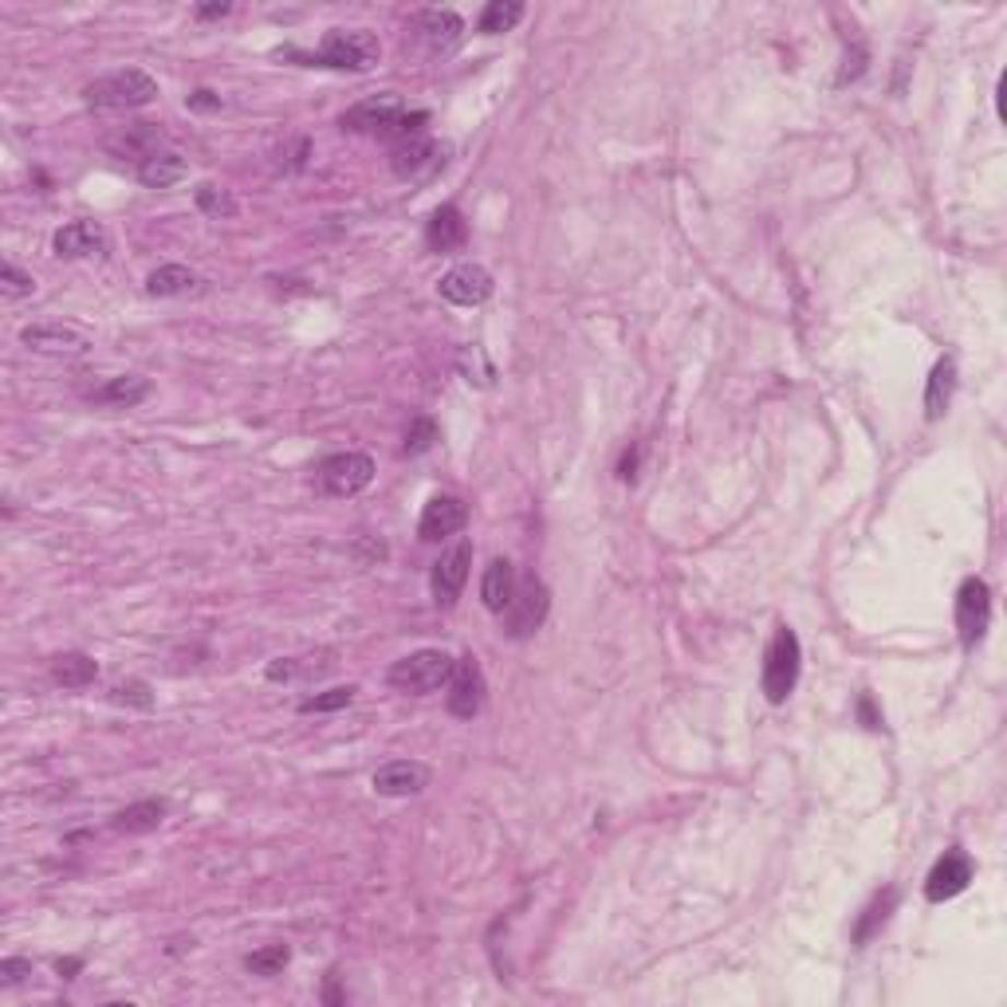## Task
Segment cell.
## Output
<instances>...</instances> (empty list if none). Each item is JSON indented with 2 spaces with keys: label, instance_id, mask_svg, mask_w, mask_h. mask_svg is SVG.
<instances>
[{
  "label": "cell",
  "instance_id": "10",
  "mask_svg": "<svg viewBox=\"0 0 1007 1007\" xmlns=\"http://www.w3.org/2000/svg\"><path fill=\"white\" fill-rule=\"evenodd\" d=\"M469 567H472L469 539L453 543V548L433 563V598H437V607H453V602H457L465 583H469Z\"/></svg>",
  "mask_w": 1007,
  "mask_h": 1007
},
{
  "label": "cell",
  "instance_id": "28",
  "mask_svg": "<svg viewBox=\"0 0 1007 1007\" xmlns=\"http://www.w3.org/2000/svg\"><path fill=\"white\" fill-rule=\"evenodd\" d=\"M524 20V4L519 0H492L489 9L480 12V32L484 36H500V32H512Z\"/></svg>",
  "mask_w": 1007,
  "mask_h": 1007
},
{
  "label": "cell",
  "instance_id": "32",
  "mask_svg": "<svg viewBox=\"0 0 1007 1007\" xmlns=\"http://www.w3.org/2000/svg\"><path fill=\"white\" fill-rule=\"evenodd\" d=\"M354 684H335V689H327V693H315L307 696L304 704H300V713H335V709H347V704L354 701Z\"/></svg>",
  "mask_w": 1007,
  "mask_h": 1007
},
{
  "label": "cell",
  "instance_id": "12",
  "mask_svg": "<svg viewBox=\"0 0 1007 1007\" xmlns=\"http://www.w3.org/2000/svg\"><path fill=\"white\" fill-rule=\"evenodd\" d=\"M437 288L449 304L477 307L492 295V276H489V268H480V265H457V268H449V272L441 276Z\"/></svg>",
  "mask_w": 1007,
  "mask_h": 1007
},
{
  "label": "cell",
  "instance_id": "20",
  "mask_svg": "<svg viewBox=\"0 0 1007 1007\" xmlns=\"http://www.w3.org/2000/svg\"><path fill=\"white\" fill-rule=\"evenodd\" d=\"M425 241H430L433 253H453V248L465 245V241H469V225H465L460 209L441 206L437 213H433L430 229H425Z\"/></svg>",
  "mask_w": 1007,
  "mask_h": 1007
},
{
  "label": "cell",
  "instance_id": "40",
  "mask_svg": "<svg viewBox=\"0 0 1007 1007\" xmlns=\"http://www.w3.org/2000/svg\"><path fill=\"white\" fill-rule=\"evenodd\" d=\"M233 12V4H197L194 16L197 20H216V16H229Z\"/></svg>",
  "mask_w": 1007,
  "mask_h": 1007
},
{
  "label": "cell",
  "instance_id": "24",
  "mask_svg": "<svg viewBox=\"0 0 1007 1007\" xmlns=\"http://www.w3.org/2000/svg\"><path fill=\"white\" fill-rule=\"evenodd\" d=\"M162 819H166V803L142 799V803H130V807H122V811L115 815V831L118 834H150L162 827Z\"/></svg>",
  "mask_w": 1007,
  "mask_h": 1007
},
{
  "label": "cell",
  "instance_id": "11",
  "mask_svg": "<svg viewBox=\"0 0 1007 1007\" xmlns=\"http://www.w3.org/2000/svg\"><path fill=\"white\" fill-rule=\"evenodd\" d=\"M972 874H976V866H972L969 854H964V851H945L937 858V866L929 870V878H925V898H929V901L960 898V893L969 890Z\"/></svg>",
  "mask_w": 1007,
  "mask_h": 1007
},
{
  "label": "cell",
  "instance_id": "4",
  "mask_svg": "<svg viewBox=\"0 0 1007 1007\" xmlns=\"http://www.w3.org/2000/svg\"><path fill=\"white\" fill-rule=\"evenodd\" d=\"M453 666H457V661H453L445 649H418V654L394 661L390 684L394 689H401V693H413V696L437 693L441 684H449Z\"/></svg>",
  "mask_w": 1007,
  "mask_h": 1007
},
{
  "label": "cell",
  "instance_id": "30",
  "mask_svg": "<svg viewBox=\"0 0 1007 1007\" xmlns=\"http://www.w3.org/2000/svg\"><path fill=\"white\" fill-rule=\"evenodd\" d=\"M197 209L206 216H213V221H229V216H236V197L229 194V189H216V186H197Z\"/></svg>",
  "mask_w": 1007,
  "mask_h": 1007
},
{
  "label": "cell",
  "instance_id": "25",
  "mask_svg": "<svg viewBox=\"0 0 1007 1007\" xmlns=\"http://www.w3.org/2000/svg\"><path fill=\"white\" fill-rule=\"evenodd\" d=\"M98 677L95 657L87 654H59L51 661V681L63 684V689H87L91 681Z\"/></svg>",
  "mask_w": 1007,
  "mask_h": 1007
},
{
  "label": "cell",
  "instance_id": "36",
  "mask_svg": "<svg viewBox=\"0 0 1007 1007\" xmlns=\"http://www.w3.org/2000/svg\"><path fill=\"white\" fill-rule=\"evenodd\" d=\"M36 292V280H32L28 272H20L16 265H4L0 268V295L4 300H24V295Z\"/></svg>",
  "mask_w": 1007,
  "mask_h": 1007
},
{
  "label": "cell",
  "instance_id": "42",
  "mask_svg": "<svg viewBox=\"0 0 1007 1007\" xmlns=\"http://www.w3.org/2000/svg\"><path fill=\"white\" fill-rule=\"evenodd\" d=\"M634 469H637V453L627 449V453H622V465H618V477H622V480H634Z\"/></svg>",
  "mask_w": 1007,
  "mask_h": 1007
},
{
  "label": "cell",
  "instance_id": "21",
  "mask_svg": "<svg viewBox=\"0 0 1007 1007\" xmlns=\"http://www.w3.org/2000/svg\"><path fill=\"white\" fill-rule=\"evenodd\" d=\"M512 595H516V571H512L508 559H492L489 567H484V583H480L484 607H489L492 614H504Z\"/></svg>",
  "mask_w": 1007,
  "mask_h": 1007
},
{
  "label": "cell",
  "instance_id": "1",
  "mask_svg": "<svg viewBox=\"0 0 1007 1007\" xmlns=\"http://www.w3.org/2000/svg\"><path fill=\"white\" fill-rule=\"evenodd\" d=\"M288 56H300V51H288ZM307 68H335V71H371L382 59V44L374 32L366 28H335L327 32L324 48L312 51V56H300Z\"/></svg>",
  "mask_w": 1007,
  "mask_h": 1007
},
{
  "label": "cell",
  "instance_id": "31",
  "mask_svg": "<svg viewBox=\"0 0 1007 1007\" xmlns=\"http://www.w3.org/2000/svg\"><path fill=\"white\" fill-rule=\"evenodd\" d=\"M327 666H331V661H319V666H315L312 657H276L272 666H268V681H300V677L324 674Z\"/></svg>",
  "mask_w": 1007,
  "mask_h": 1007
},
{
  "label": "cell",
  "instance_id": "13",
  "mask_svg": "<svg viewBox=\"0 0 1007 1007\" xmlns=\"http://www.w3.org/2000/svg\"><path fill=\"white\" fill-rule=\"evenodd\" d=\"M465 524H469V504H465V500L460 496H433L430 504H425V512H421L418 536L425 539V543H437V539L457 536Z\"/></svg>",
  "mask_w": 1007,
  "mask_h": 1007
},
{
  "label": "cell",
  "instance_id": "27",
  "mask_svg": "<svg viewBox=\"0 0 1007 1007\" xmlns=\"http://www.w3.org/2000/svg\"><path fill=\"white\" fill-rule=\"evenodd\" d=\"M150 394V382L147 378H134V374H122V378H110L103 390L91 394V401H98V406H122V410H130V406H138V401Z\"/></svg>",
  "mask_w": 1007,
  "mask_h": 1007
},
{
  "label": "cell",
  "instance_id": "26",
  "mask_svg": "<svg viewBox=\"0 0 1007 1007\" xmlns=\"http://www.w3.org/2000/svg\"><path fill=\"white\" fill-rule=\"evenodd\" d=\"M893 905H898V890H886V893H878V898L862 910V917H858V925H854V945H870L874 937H878L881 929H886V921H890V913H893Z\"/></svg>",
  "mask_w": 1007,
  "mask_h": 1007
},
{
  "label": "cell",
  "instance_id": "5",
  "mask_svg": "<svg viewBox=\"0 0 1007 1007\" xmlns=\"http://www.w3.org/2000/svg\"><path fill=\"white\" fill-rule=\"evenodd\" d=\"M548 610H551V590L531 575V578H524V583H516V595H512L508 610L500 618H504L508 637H531L543 622H548Z\"/></svg>",
  "mask_w": 1007,
  "mask_h": 1007
},
{
  "label": "cell",
  "instance_id": "41",
  "mask_svg": "<svg viewBox=\"0 0 1007 1007\" xmlns=\"http://www.w3.org/2000/svg\"><path fill=\"white\" fill-rule=\"evenodd\" d=\"M858 713H862V721H866V728H881V716L874 713L870 696H862V701H858Z\"/></svg>",
  "mask_w": 1007,
  "mask_h": 1007
},
{
  "label": "cell",
  "instance_id": "14",
  "mask_svg": "<svg viewBox=\"0 0 1007 1007\" xmlns=\"http://www.w3.org/2000/svg\"><path fill=\"white\" fill-rule=\"evenodd\" d=\"M425 787H430V768L418 760H394L374 772V792L386 795V799H406V795H418Z\"/></svg>",
  "mask_w": 1007,
  "mask_h": 1007
},
{
  "label": "cell",
  "instance_id": "38",
  "mask_svg": "<svg viewBox=\"0 0 1007 1007\" xmlns=\"http://www.w3.org/2000/svg\"><path fill=\"white\" fill-rule=\"evenodd\" d=\"M24 976H32L28 960H4V964H0V980H4V984H20Z\"/></svg>",
  "mask_w": 1007,
  "mask_h": 1007
},
{
  "label": "cell",
  "instance_id": "16",
  "mask_svg": "<svg viewBox=\"0 0 1007 1007\" xmlns=\"http://www.w3.org/2000/svg\"><path fill=\"white\" fill-rule=\"evenodd\" d=\"M413 28H418L421 44H425L433 56H445V51L457 48L460 36H465V20H460L453 9H425Z\"/></svg>",
  "mask_w": 1007,
  "mask_h": 1007
},
{
  "label": "cell",
  "instance_id": "2",
  "mask_svg": "<svg viewBox=\"0 0 1007 1007\" xmlns=\"http://www.w3.org/2000/svg\"><path fill=\"white\" fill-rule=\"evenodd\" d=\"M91 110H138L157 98V79L142 68H122L115 75L95 79L87 91H83Z\"/></svg>",
  "mask_w": 1007,
  "mask_h": 1007
},
{
  "label": "cell",
  "instance_id": "22",
  "mask_svg": "<svg viewBox=\"0 0 1007 1007\" xmlns=\"http://www.w3.org/2000/svg\"><path fill=\"white\" fill-rule=\"evenodd\" d=\"M952 390H957V362L940 359L929 374V386H925V418L929 421L945 418L952 406Z\"/></svg>",
  "mask_w": 1007,
  "mask_h": 1007
},
{
  "label": "cell",
  "instance_id": "6",
  "mask_svg": "<svg viewBox=\"0 0 1007 1007\" xmlns=\"http://www.w3.org/2000/svg\"><path fill=\"white\" fill-rule=\"evenodd\" d=\"M319 492L324 496H359L366 484L374 480V460L366 453H335L319 465Z\"/></svg>",
  "mask_w": 1007,
  "mask_h": 1007
},
{
  "label": "cell",
  "instance_id": "9",
  "mask_svg": "<svg viewBox=\"0 0 1007 1007\" xmlns=\"http://www.w3.org/2000/svg\"><path fill=\"white\" fill-rule=\"evenodd\" d=\"M484 693H489V684H484V669H480L477 657L465 654L457 666H453V677H449V696H445L449 713L460 716V721H472V716L484 709Z\"/></svg>",
  "mask_w": 1007,
  "mask_h": 1007
},
{
  "label": "cell",
  "instance_id": "39",
  "mask_svg": "<svg viewBox=\"0 0 1007 1007\" xmlns=\"http://www.w3.org/2000/svg\"><path fill=\"white\" fill-rule=\"evenodd\" d=\"M189 110H221V95L209 87L194 91V95H189Z\"/></svg>",
  "mask_w": 1007,
  "mask_h": 1007
},
{
  "label": "cell",
  "instance_id": "3",
  "mask_svg": "<svg viewBox=\"0 0 1007 1007\" xmlns=\"http://www.w3.org/2000/svg\"><path fill=\"white\" fill-rule=\"evenodd\" d=\"M799 666H803L799 637H795L792 627H780L768 654H763V696L772 704L787 701L795 693V684H799Z\"/></svg>",
  "mask_w": 1007,
  "mask_h": 1007
},
{
  "label": "cell",
  "instance_id": "34",
  "mask_svg": "<svg viewBox=\"0 0 1007 1007\" xmlns=\"http://www.w3.org/2000/svg\"><path fill=\"white\" fill-rule=\"evenodd\" d=\"M457 366H460V374L469 382H477V386H489L492 382V362L484 359V351L480 347H460V354H457Z\"/></svg>",
  "mask_w": 1007,
  "mask_h": 1007
},
{
  "label": "cell",
  "instance_id": "23",
  "mask_svg": "<svg viewBox=\"0 0 1007 1007\" xmlns=\"http://www.w3.org/2000/svg\"><path fill=\"white\" fill-rule=\"evenodd\" d=\"M201 276L194 272V268L186 265H162L154 276L147 280V292L150 295H162V300H174V295H194L201 292Z\"/></svg>",
  "mask_w": 1007,
  "mask_h": 1007
},
{
  "label": "cell",
  "instance_id": "35",
  "mask_svg": "<svg viewBox=\"0 0 1007 1007\" xmlns=\"http://www.w3.org/2000/svg\"><path fill=\"white\" fill-rule=\"evenodd\" d=\"M425 122H430V115L425 110H413V115H398L390 122V127L382 130V138H394V142H410V138H421L425 134Z\"/></svg>",
  "mask_w": 1007,
  "mask_h": 1007
},
{
  "label": "cell",
  "instance_id": "18",
  "mask_svg": "<svg viewBox=\"0 0 1007 1007\" xmlns=\"http://www.w3.org/2000/svg\"><path fill=\"white\" fill-rule=\"evenodd\" d=\"M441 162H445V150L425 134L410 138V142H398L390 157V166L398 177H421V174H430V169H437Z\"/></svg>",
  "mask_w": 1007,
  "mask_h": 1007
},
{
  "label": "cell",
  "instance_id": "8",
  "mask_svg": "<svg viewBox=\"0 0 1007 1007\" xmlns=\"http://www.w3.org/2000/svg\"><path fill=\"white\" fill-rule=\"evenodd\" d=\"M988 618H992V590L984 578H964L957 590V630H960V642L964 646H976L980 637H984V630H988Z\"/></svg>",
  "mask_w": 1007,
  "mask_h": 1007
},
{
  "label": "cell",
  "instance_id": "43",
  "mask_svg": "<svg viewBox=\"0 0 1007 1007\" xmlns=\"http://www.w3.org/2000/svg\"><path fill=\"white\" fill-rule=\"evenodd\" d=\"M56 969H59V976H63V972H79V960H59Z\"/></svg>",
  "mask_w": 1007,
  "mask_h": 1007
},
{
  "label": "cell",
  "instance_id": "29",
  "mask_svg": "<svg viewBox=\"0 0 1007 1007\" xmlns=\"http://www.w3.org/2000/svg\"><path fill=\"white\" fill-rule=\"evenodd\" d=\"M288 960H292V949H288V945H265V949L248 952L245 969L253 972V976H280V972L288 969Z\"/></svg>",
  "mask_w": 1007,
  "mask_h": 1007
},
{
  "label": "cell",
  "instance_id": "7",
  "mask_svg": "<svg viewBox=\"0 0 1007 1007\" xmlns=\"http://www.w3.org/2000/svg\"><path fill=\"white\" fill-rule=\"evenodd\" d=\"M20 342L48 359H79L91 351V335L75 324H32L20 331Z\"/></svg>",
  "mask_w": 1007,
  "mask_h": 1007
},
{
  "label": "cell",
  "instance_id": "17",
  "mask_svg": "<svg viewBox=\"0 0 1007 1007\" xmlns=\"http://www.w3.org/2000/svg\"><path fill=\"white\" fill-rule=\"evenodd\" d=\"M51 248H56V256H63V260L98 256L107 248V233H103V225H95V221H71V225H63L51 236Z\"/></svg>",
  "mask_w": 1007,
  "mask_h": 1007
},
{
  "label": "cell",
  "instance_id": "37",
  "mask_svg": "<svg viewBox=\"0 0 1007 1007\" xmlns=\"http://www.w3.org/2000/svg\"><path fill=\"white\" fill-rule=\"evenodd\" d=\"M110 701L118 704H138V709H150L154 704V696H150V689L142 681H127V684H115V693H110Z\"/></svg>",
  "mask_w": 1007,
  "mask_h": 1007
},
{
  "label": "cell",
  "instance_id": "19",
  "mask_svg": "<svg viewBox=\"0 0 1007 1007\" xmlns=\"http://www.w3.org/2000/svg\"><path fill=\"white\" fill-rule=\"evenodd\" d=\"M189 177V162L177 150H154L147 162H138V182L147 189H169Z\"/></svg>",
  "mask_w": 1007,
  "mask_h": 1007
},
{
  "label": "cell",
  "instance_id": "15",
  "mask_svg": "<svg viewBox=\"0 0 1007 1007\" xmlns=\"http://www.w3.org/2000/svg\"><path fill=\"white\" fill-rule=\"evenodd\" d=\"M398 115H401V98L394 95V91H382V95L362 98L351 110H342L339 122H342V130H371V134H382Z\"/></svg>",
  "mask_w": 1007,
  "mask_h": 1007
},
{
  "label": "cell",
  "instance_id": "33",
  "mask_svg": "<svg viewBox=\"0 0 1007 1007\" xmlns=\"http://www.w3.org/2000/svg\"><path fill=\"white\" fill-rule=\"evenodd\" d=\"M437 421L433 418H413L410 430H406V453L410 457H421V453H430L433 445H437Z\"/></svg>",
  "mask_w": 1007,
  "mask_h": 1007
}]
</instances>
